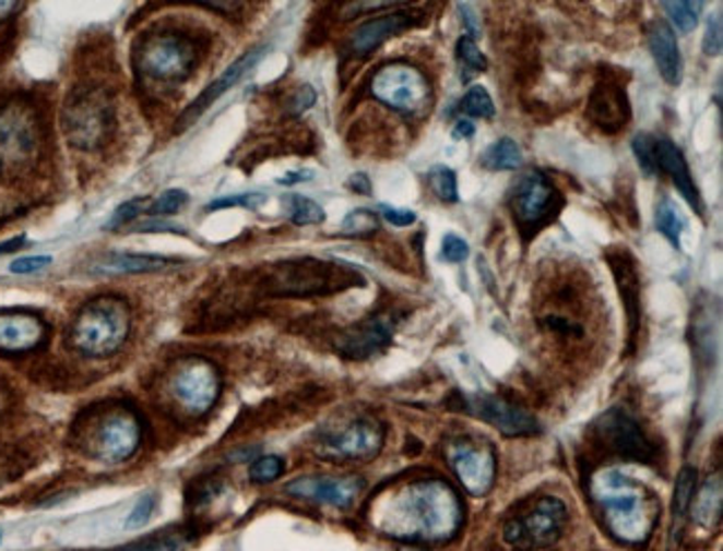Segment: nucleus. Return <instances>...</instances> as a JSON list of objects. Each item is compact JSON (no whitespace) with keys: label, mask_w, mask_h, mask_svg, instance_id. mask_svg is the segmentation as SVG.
I'll use <instances>...</instances> for the list:
<instances>
[{"label":"nucleus","mask_w":723,"mask_h":551,"mask_svg":"<svg viewBox=\"0 0 723 551\" xmlns=\"http://www.w3.org/2000/svg\"><path fill=\"white\" fill-rule=\"evenodd\" d=\"M372 523L396 540L446 542L463 525V503L446 480H410L375 505Z\"/></svg>","instance_id":"1"},{"label":"nucleus","mask_w":723,"mask_h":551,"mask_svg":"<svg viewBox=\"0 0 723 551\" xmlns=\"http://www.w3.org/2000/svg\"><path fill=\"white\" fill-rule=\"evenodd\" d=\"M590 494L604 514L606 529L624 544H643L650 540L659 503L650 489L619 469H604L592 476Z\"/></svg>","instance_id":"2"},{"label":"nucleus","mask_w":723,"mask_h":551,"mask_svg":"<svg viewBox=\"0 0 723 551\" xmlns=\"http://www.w3.org/2000/svg\"><path fill=\"white\" fill-rule=\"evenodd\" d=\"M132 330L130 304L100 296L83 304L70 325V345L87 358H107L126 345Z\"/></svg>","instance_id":"3"},{"label":"nucleus","mask_w":723,"mask_h":551,"mask_svg":"<svg viewBox=\"0 0 723 551\" xmlns=\"http://www.w3.org/2000/svg\"><path fill=\"white\" fill-rule=\"evenodd\" d=\"M43 128L36 109L14 100L0 109V176H21L40 158Z\"/></svg>","instance_id":"4"},{"label":"nucleus","mask_w":723,"mask_h":551,"mask_svg":"<svg viewBox=\"0 0 723 551\" xmlns=\"http://www.w3.org/2000/svg\"><path fill=\"white\" fill-rule=\"evenodd\" d=\"M143 441V424L132 409L111 407L103 409L83 427L85 452L107 465L130 460Z\"/></svg>","instance_id":"5"},{"label":"nucleus","mask_w":723,"mask_h":551,"mask_svg":"<svg viewBox=\"0 0 723 551\" xmlns=\"http://www.w3.org/2000/svg\"><path fill=\"white\" fill-rule=\"evenodd\" d=\"M114 130V105L100 87H81L70 94L63 107V132L72 147L92 152Z\"/></svg>","instance_id":"6"},{"label":"nucleus","mask_w":723,"mask_h":551,"mask_svg":"<svg viewBox=\"0 0 723 551\" xmlns=\"http://www.w3.org/2000/svg\"><path fill=\"white\" fill-rule=\"evenodd\" d=\"M358 283V276L345 267L317 259H298L276 265L268 276L272 296H317L332 294Z\"/></svg>","instance_id":"7"},{"label":"nucleus","mask_w":723,"mask_h":551,"mask_svg":"<svg viewBox=\"0 0 723 551\" xmlns=\"http://www.w3.org/2000/svg\"><path fill=\"white\" fill-rule=\"evenodd\" d=\"M171 403L190 418L205 416L221 396V374L216 364L201 356L176 360L167 381Z\"/></svg>","instance_id":"8"},{"label":"nucleus","mask_w":723,"mask_h":551,"mask_svg":"<svg viewBox=\"0 0 723 551\" xmlns=\"http://www.w3.org/2000/svg\"><path fill=\"white\" fill-rule=\"evenodd\" d=\"M566 523L568 507L555 496H544L506 523L503 540L517 551L548 549L561 538Z\"/></svg>","instance_id":"9"},{"label":"nucleus","mask_w":723,"mask_h":551,"mask_svg":"<svg viewBox=\"0 0 723 551\" xmlns=\"http://www.w3.org/2000/svg\"><path fill=\"white\" fill-rule=\"evenodd\" d=\"M372 96L403 116H420L430 109L432 89L424 72L407 63L383 65L370 83Z\"/></svg>","instance_id":"10"},{"label":"nucleus","mask_w":723,"mask_h":551,"mask_svg":"<svg viewBox=\"0 0 723 551\" xmlns=\"http://www.w3.org/2000/svg\"><path fill=\"white\" fill-rule=\"evenodd\" d=\"M197 60L199 51L190 38L180 34H158L141 45L137 68L154 81L176 83L192 74Z\"/></svg>","instance_id":"11"},{"label":"nucleus","mask_w":723,"mask_h":551,"mask_svg":"<svg viewBox=\"0 0 723 551\" xmlns=\"http://www.w3.org/2000/svg\"><path fill=\"white\" fill-rule=\"evenodd\" d=\"M564 201L553 182L541 171L523 173L510 194V209L519 229L525 236L536 233L541 227L555 220Z\"/></svg>","instance_id":"12"},{"label":"nucleus","mask_w":723,"mask_h":551,"mask_svg":"<svg viewBox=\"0 0 723 551\" xmlns=\"http://www.w3.org/2000/svg\"><path fill=\"white\" fill-rule=\"evenodd\" d=\"M594 432L601 445H606L608 452L617 454L624 460L643 465H652L656 460V445L650 441L641 422L628 409H608L596 420Z\"/></svg>","instance_id":"13"},{"label":"nucleus","mask_w":723,"mask_h":551,"mask_svg":"<svg viewBox=\"0 0 723 551\" xmlns=\"http://www.w3.org/2000/svg\"><path fill=\"white\" fill-rule=\"evenodd\" d=\"M386 443V427L370 418H356L341 430L328 434L319 445V456L339 463L372 460Z\"/></svg>","instance_id":"14"},{"label":"nucleus","mask_w":723,"mask_h":551,"mask_svg":"<svg viewBox=\"0 0 723 551\" xmlns=\"http://www.w3.org/2000/svg\"><path fill=\"white\" fill-rule=\"evenodd\" d=\"M448 463L467 494L486 496L497 478V454L488 443L457 439L448 445Z\"/></svg>","instance_id":"15"},{"label":"nucleus","mask_w":723,"mask_h":551,"mask_svg":"<svg viewBox=\"0 0 723 551\" xmlns=\"http://www.w3.org/2000/svg\"><path fill=\"white\" fill-rule=\"evenodd\" d=\"M461 407H465L467 414L474 418L493 424L503 436H534L538 434V422L536 418L523 409L521 405L512 403L506 396L495 394H474L463 396Z\"/></svg>","instance_id":"16"},{"label":"nucleus","mask_w":723,"mask_h":551,"mask_svg":"<svg viewBox=\"0 0 723 551\" xmlns=\"http://www.w3.org/2000/svg\"><path fill=\"white\" fill-rule=\"evenodd\" d=\"M401 316L396 312H379L366 321L347 327L334 343L336 351L352 360H366L381 354L399 327Z\"/></svg>","instance_id":"17"},{"label":"nucleus","mask_w":723,"mask_h":551,"mask_svg":"<svg viewBox=\"0 0 723 551\" xmlns=\"http://www.w3.org/2000/svg\"><path fill=\"white\" fill-rule=\"evenodd\" d=\"M285 492L298 501H308L334 510H347L364 492V480L356 476H304L287 482Z\"/></svg>","instance_id":"18"},{"label":"nucleus","mask_w":723,"mask_h":551,"mask_svg":"<svg viewBox=\"0 0 723 551\" xmlns=\"http://www.w3.org/2000/svg\"><path fill=\"white\" fill-rule=\"evenodd\" d=\"M588 118L606 134H617L619 130H624L630 120V103L626 87L611 76L601 79L590 94Z\"/></svg>","instance_id":"19"},{"label":"nucleus","mask_w":723,"mask_h":551,"mask_svg":"<svg viewBox=\"0 0 723 551\" xmlns=\"http://www.w3.org/2000/svg\"><path fill=\"white\" fill-rule=\"evenodd\" d=\"M47 323L32 312H0V354L21 356L47 340Z\"/></svg>","instance_id":"20"},{"label":"nucleus","mask_w":723,"mask_h":551,"mask_svg":"<svg viewBox=\"0 0 723 551\" xmlns=\"http://www.w3.org/2000/svg\"><path fill=\"white\" fill-rule=\"evenodd\" d=\"M263 53H265V47H254V49L246 51L240 58H236L234 63L183 111V116H180V120H178V132L188 130L192 122H197L225 92H229L250 70H254L259 60L263 58Z\"/></svg>","instance_id":"21"},{"label":"nucleus","mask_w":723,"mask_h":551,"mask_svg":"<svg viewBox=\"0 0 723 551\" xmlns=\"http://www.w3.org/2000/svg\"><path fill=\"white\" fill-rule=\"evenodd\" d=\"M418 16L414 12H390L383 16H377L368 23L360 25L352 38H349V49L354 56H368L375 49H379L388 38L410 29L416 25Z\"/></svg>","instance_id":"22"},{"label":"nucleus","mask_w":723,"mask_h":551,"mask_svg":"<svg viewBox=\"0 0 723 551\" xmlns=\"http://www.w3.org/2000/svg\"><path fill=\"white\" fill-rule=\"evenodd\" d=\"M654 158H656V169L661 173H668L675 182V188L690 203V207L701 214V199L681 149L671 139H654Z\"/></svg>","instance_id":"23"},{"label":"nucleus","mask_w":723,"mask_h":551,"mask_svg":"<svg viewBox=\"0 0 723 551\" xmlns=\"http://www.w3.org/2000/svg\"><path fill=\"white\" fill-rule=\"evenodd\" d=\"M648 43H650V51L654 56V63L659 68V74L664 76V81L668 85L677 87L684 76V63H681L677 36L671 29V25H666L664 21H656L648 32Z\"/></svg>","instance_id":"24"},{"label":"nucleus","mask_w":723,"mask_h":551,"mask_svg":"<svg viewBox=\"0 0 723 551\" xmlns=\"http://www.w3.org/2000/svg\"><path fill=\"white\" fill-rule=\"evenodd\" d=\"M608 263L613 267V274L617 278L624 304H626V312H628V321H630V336H637L639 330V312H641V298H639V274H637V265L635 259L626 252V250H617L608 254Z\"/></svg>","instance_id":"25"},{"label":"nucleus","mask_w":723,"mask_h":551,"mask_svg":"<svg viewBox=\"0 0 723 551\" xmlns=\"http://www.w3.org/2000/svg\"><path fill=\"white\" fill-rule=\"evenodd\" d=\"M174 261L165 256H147V254H126V252H109L98 256L92 263V272L105 276H128V274H152L171 267Z\"/></svg>","instance_id":"26"},{"label":"nucleus","mask_w":723,"mask_h":551,"mask_svg":"<svg viewBox=\"0 0 723 551\" xmlns=\"http://www.w3.org/2000/svg\"><path fill=\"white\" fill-rule=\"evenodd\" d=\"M481 163H484V167H488L493 171H512V169L521 167L523 152L512 139H501L484 152V156H481Z\"/></svg>","instance_id":"27"},{"label":"nucleus","mask_w":723,"mask_h":551,"mask_svg":"<svg viewBox=\"0 0 723 551\" xmlns=\"http://www.w3.org/2000/svg\"><path fill=\"white\" fill-rule=\"evenodd\" d=\"M457 60H459L463 83H470L474 76L484 74L488 70V58L476 47L474 38L467 34L461 36L457 43Z\"/></svg>","instance_id":"28"},{"label":"nucleus","mask_w":723,"mask_h":551,"mask_svg":"<svg viewBox=\"0 0 723 551\" xmlns=\"http://www.w3.org/2000/svg\"><path fill=\"white\" fill-rule=\"evenodd\" d=\"M190 531L174 529V531H161L152 538H143L139 542H132L128 547H120L114 551H180L186 549L190 542Z\"/></svg>","instance_id":"29"},{"label":"nucleus","mask_w":723,"mask_h":551,"mask_svg":"<svg viewBox=\"0 0 723 551\" xmlns=\"http://www.w3.org/2000/svg\"><path fill=\"white\" fill-rule=\"evenodd\" d=\"M656 229L664 233L677 250H681V233H684V227H686V220L684 216L679 214L677 205L673 201H661L659 207H656Z\"/></svg>","instance_id":"30"},{"label":"nucleus","mask_w":723,"mask_h":551,"mask_svg":"<svg viewBox=\"0 0 723 551\" xmlns=\"http://www.w3.org/2000/svg\"><path fill=\"white\" fill-rule=\"evenodd\" d=\"M695 492H697V469L684 467L677 478V484H675V503H673L675 520L686 518V514L690 512V507L695 503Z\"/></svg>","instance_id":"31"},{"label":"nucleus","mask_w":723,"mask_h":551,"mask_svg":"<svg viewBox=\"0 0 723 551\" xmlns=\"http://www.w3.org/2000/svg\"><path fill=\"white\" fill-rule=\"evenodd\" d=\"M287 214L294 225H319L325 220V212L319 203L306 196H289L285 201Z\"/></svg>","instance_id":"32"},{"label":"nucleus","mask_w":723,"mask_h":551,"mask_svg":"<svg viewBox=\"0 0 723 551\" xmlns=\"http://www.w3.org/2000/svg\"><path fill=\"white\" fill-rule=\"evenodd\" d=\"M664 12L668 14V19L675 23V27L684 34L692 32L699 23V14L703 10V3H684V0H677V3H661Z\"/></svg>","instance_id":"33"},{"label":"nucleus","mask_w":723,"mask_h":551,"mask_svg":"<svg viewBox=\"0 0 723 551\" xmlns=\"http://www.w3.org/2000/svg\"><path fill=\"white\" fill-rule=\"evenodd\" d=\"M430 180V188L437 194L439 201L443 203H457L459 201V188H457V173L446 167V165H437L430 169L428 173Z\"/></svg>","instance_id":"34"},{"label":"nucleus","mask_w":723,"mask_h":551,"mask_svg":"<svg viewBox=\"0 0 723 551\" xmlns=\"http://www.w3.org/2000/svg\"><path fill=\"white\" fill-rule=\"evenodd\" d=\"M461 109L474 118H493L495 116V103L486 87L474 85L467 89V94L461 100Z\"/></svg>","instance_id":"35"},{"label":"nucleus","mask_w":723,"mask_h":551,"mask_svg":"<svg viewBox=\"0 0 723 551\" xmlns=\"http://www.w3.org/2000/svg\"><path fill=\"white\" fill-rule=\"evenodd\" d=\"M379 229V218L375 212L368 209H354L343 220V231L352 236H370Z\"/></svg>","instance_id":"36"},{"label":"nucleus","mask_w":723,"mask_h":551,"mask_svg":"<svg viewBox=\"0 0 723 551\" xmlns=\"http://www.w3.org/2000/svg\"><path fill=\"white\" fill-rule=\"evenodd\" d=\"M285 471V463L278 456H263L257 458L250 467V478L254 482H272L276 478H281Z\"/></svg>","instance_id":"37"},{"label":"nucleus","mask_w":723,"mask_h":551,"mask_svg":"<svg viewBox=\"0 0 723 551\" xmlns=\"http://www.w3.org/2000/svg\"><path fill=\"white\" fill-rule=\"evenodd\" d=\"M632 149H635V156L639 158L641 169L648 176H656L659 169H656V158H654V136H650V134H637L632 139Z\"/></svg>","instance_id":"38"},{"label":"nucleus","mask_w":723,"mask_h":551,"mask_svg":"<svg viewBox=\"0 0 723 551\" xmlns=\"http://www.w3.org/2000/svg\"><path fill=\"white\" fill-rule=\"evenodd\" d=\"M186 203H188V194L183 190H167L147 207V212L152 216L176 214L180 207H186Z\"/></svg>","instance_id":"39"},{"label":"nucleus","mask_w":723,"mask_h":551,"mask_svg":"<svg viewBox=\"0 0 723 551\" xmlns=\"http://www.w3.org/2000/svg\"><path fill=\"white\" fill-rule=\"evenodd\" d=\"M147 205H150V201L143 199V196L123 203V205H120V207L114 212L111 220L107 223V229H118V227H123V225L137 220V218L147 209Z\"/></svg>","instance_id":"40"},{"label":"nucleus","mask_w":723,"mask_h":551,"mask_svg":"<svg viewBox=\"0 0 723 551\" xmlns=\"http://www.w3.org/2000/svg\"><path fill=\"white\" fill-rule=\"evenodd\" d=\"M265 203V196L263 194H238V196H225V199H218L214 203L208 205L210 212H216V209H227V207H248V209H254L259 205Z\"/></svg>","instance_id":"41"},{"label":"nucleus","mask_w":723,"mask_h":551,"mask_svg":"<svg viewBox=\"0 0 723 551\" xmlns=\"http://www.w3.org/2000/svg\"><path fill=\"white\" fill-rule=\"evenodd\" d=\"M154 507H156V496H152V494L143 496V499L137 503V507L132 510V514H130L126 527H128V529H139V527H143V525H147L150 518H152V514H154Z\"/></svg>","instance_id":"42"},{"label":"nucleus","mask_w":723,"mask_h":551,"mask_svg":"<svg viewBox=\"0 0 723 551\" xmlns=\"http://www.w3.org/2000/svg\"><path fill=\"white\" fill-rule=\"evenodd\" d=\"M470 256V248L467 242L454 233H448L443 238V259L448 263H463Z\"/></svg>","instance_id":"43"},{"label":"nucleus","mask_w":723,"mask_h":551,"mask_svg":"<svg viewBox=\"0 0 723 551\" xmlns=\"http://www.w3.org/2000/svg\"><path fill=\"white\" fill-rule=\"evenodd\" d=\"M703 51L708 56H719L721 53V19L714 16L708 21L706 38H703Z\"/></svg>","instance_id":"44"},{"label":"nucleus","mask_w":723,"mask_h":551,"mask_svg":"<svg viewBox=\"0 0 723 551\" xmlns=\"http://www.w3.org/2000/svg\"><path fill=\"white\" fill-rule=\"evenodd\" d=\"M47 265H51V259L49 256H25V259L14 261L10 265V272L12 274H34V272L45 269Z\"/></svg>","instance_id":"45"},{"label":"nucleus","mask_w":723,"mask_h":551,"mask_svg":"<svg viewBox=\"0 0 723 551\" xmlns=\"http://www.w3.org/2000/svg\"><path fill=\"white\" fill-rule=\"evenodd\" d=\"M315 103H317V92H315L310 85L300 87V89L294 94V98L289 100V113H304V111L310 109Z\"/></svg>","instance_id":"46"},{"label":"nucleus","mask_w":723,"mask_h":551,"mask_svg":"<svg viewBox=\"0 0 723 551\" xmlns=\"http://www.w3.org/2000/svg\"><path fill=\"white\" fill-rule=\"evenodd\" d=\"M381 214L388 223H392L394 227H410L412 223H416V214L412 209H399V207H390V205H381Z\"/></svg>","instance_id":"47"},{"label":"nucleus","mask_w":723,"mask_h":551,"mask_svg":"<svg viewBox=\"0 0 723 551\" xmlns=\"http://www.w3.org/2000/svg\"><path fill=\"white\" fill-rule=\"evenodd\" d=\"M347 188L356 194H370L372 192V185H370V178L366 173H354L349 180H347Z\"/></svg>","instance_id":"48"},{"label":"nucleus","mask_w":723,"mask_h":551,"mask_svg":"<svg viewBox=\"0 0 723 551\" xmlns=\"http://www.w3.org/2000/svg\"><path fill=\"white\" fill-rule=\"evenodd\" d=\"M312 178V171H308V169H298V171H289V173H285L283 178H278V182H281V185H296V182H306V180H310Z\"/></svg>","instance_id":"49"},{"label":"nucleus","mask_w":723,"mask_h":551,"mask_svg":"<svg viewBox=\"0 0 723 551\" xmlns=\"http://www.w3.org/2000/svg\"><path fill=\"white\" fill-rule=\"evenodd\" d=\"M25 244V236H16L12 240H5V242H0V254H10V252H16L21 250Z\"/></svg>","instance_id":"50"},{"label":"nucleus","mask_w":723,"mask_h":551,"mask_svg":"<svg viewBox=\"0 0 723 551\" xmlns=\"http://www.w3.org/2000/svg\"><path fill=\"white\" fill-rule=\"evenodd\" d=\"M472 134H474V128H472L470 120H459L457 122V128H454V136L457 139H470Z\"/></svg>","instance_id":"51"},{"label":"nucleus","mask_w":723,"mask_h":551,"mask_svg":"<svg viewBox=\"0 0 723 551\" xmlns=\"http://www.w3.org/2000/svg\"><path fill=\"white\" fill-rule=\"evenodd\" d=\"M10 407V390L0 383V414Z\"/></svg>","instance_id":"52"},{"label":"nucleus","mask_w":723,"mask_h":551,"mask_svg":"<svg viewBox=\"0 0 723 551\" xmlns=\"http://www.w3.org/2000/svg\"><path fill=\"white\" fill-rule=\"evenodd\" d=\"M19 5L16 3H0V21L8 19V14H12Z\"/></svg>","instance_id":"53"},{"label":"nucleus","mask_w":723,"mask_h":551,"mask_svg":"<svg viewBox=\"0 0 723 551\" xmlns=\"http://www.w3.org/2000/svg\"><path fill=\"white\" fill-rule=\"evenodd\" d=\"M401 551H424V549H401Z\"/></svg>","instance_id":"54"}]
</instances>
